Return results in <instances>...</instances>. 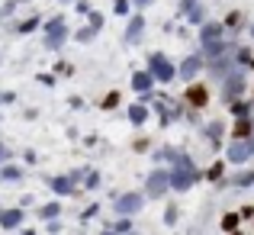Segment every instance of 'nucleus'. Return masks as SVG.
<instances>
[{"instance_id":"nucleus-1","label":"nucleus","mask_w":254,"mask_h":235,"mask_svg":"<svg viewBox=\"0 0 254 235\" xmlns=\"http://www.w3.org/2000/svg\"><path fill=\"white\" fill-rule=\"evenodd\" d=\"M222 90H225V100H229V103L242 100L245 97V71H229V75H225Z\"/></svg>"},{"instance_id":"nucleus-2","label":"nucleus","mask_w":254,"mask_h":235,"mask_svg":"<svg viewBox=\"0 0 254 235\" xmlns=\"http://www.w3.org/2000/svg\"><path fill=\"white\" fill-rule=\"evenodd\" d=\"M145 193H123V197H116V213L119 216H135L138 210L145 206Z\"/></svg>"},{"instance_id":"nucleus-3","label":"nucleus","mask_w":254,"mask_h":235,"mask_svg":"<svg viewBox=\"0 0 254 235\" xmlns=\"http://www.w3.org/2000/svg\"><path fill=\"white\" fill-rule=\"evenodd\" d=\"M171 190V171H155L145 184V197H164Z\"/></svg>"},{"instance_id":"nucleus-4","label":"nucleus","mask_w":254,"mask_h":235,"mask_svg":"<svg viewBox=\"0 0 254 235\" xmlns=\"http://www.w3.org/2000/svg\"><path fill=\"white\" fill-rule=\"evenodd\" d=\"M251 155H254V136L251 139H238V142L229 145V161L232 164H245Z\"/></svg>"},{"instance_id":"nucleus-5","label":"nucleus","mask_w":254,"mask_h":235,"mask_svg":"<svg viewBox=\"0 0 254 235\" xmlns=\"http://www.w3.org/2000/svg\"><path fill=\"white\" fill-rule=\"evenodd\" d=\"M151 78H158V80H164V84H168V80L177 78V71L171 68V62L164 55H151Z\"/></svg>"},{"instance_id":"nucleus-6","label":"nucleus","mask_w":254,"mask_h":235,"mask_svg":"<svg viewBox=\"0 0 254 235\" xmlns=\"http://www.w3.org/2000/svg\"><path fill=\"white\" fill-rule=\"evenodd\" d=\"M184 100L190 106H196V110H203V106L209 103V87H206V84H190L187 93H184Z\"/></svg>"},{"instance_id":"nucleus-7","label":"nucleus","mask_w":254,"mask_h":235,"mask_svg":"<svg viewBox=\"0 0 254 235\" xmlns=\"http://www.w3.org/2000/svg\"><path fill=\"white\" fill-rule=\"evenodd\" d=\"M23 223H26L23 210H3L0 213V229H19Z\"/></svg>"},{"instance_id":"nucleus-8","label":"nucleus","mask_w":254,"mask_h":235,"mask_svg":"<svg viewBox=\"0 0 254 235\" xmlns=\"http://www.w3.org/2000/svg\"><path fill=\"white\" fill-rule=\"evenodd\" d=\"M199 71H203V58H199V55H190V58H184V65H180V71H177V75L190 80V78H196Z\"/></svg>"},{"instance_id":"nucleus-9","label":"nucleus","mask_w":254,"mask_h":235,"mask_svg":"<svg viewBox=\"0 0 254 235\" xmlns=\"http://www.w3.org/2000/svg\"><path fill=\"white\" fill-rule=\"evenodd\" d=\"M232 136H235V142L238 139H251L254 136V116H242L235 123V129H232Z\"/></svg>"},{"instance_id":"nucleus-10","label":"nucleus","mask_w":254,"mask_h":235,"mask_svg":"<svg viewBox=\"0 0 254 235\" xmlns=\"http://www.w3.org/2000/svg\"><path fill=\"white\" fill-rule=\"evenodd\" d=\"M132 87H135L138 93H148L151 87H155V78H151V71H138V75H132Z\"/></svg>"},{"instance_id":"nucleus-11","label":"nucleus","mask_w":254,"mask_h":235,"mask_svg":"<svg viewBox=\"0 0 254 235\" xmlns=\"http://www.w3.org/2000/svg\"><path fill=\"white\" fill-rule=\"evenodd\" d=\"M238 223H242V213H225L222 216V232H238Z\"/></svg>"},{"instance_id":"nucleus-12","label":"nucleus","mask_w":254,"mask_h":235,"mask_svg":"<svg viewBox=\"0 0 254 235\" xmlns=\"http://www.w3.org/2000/svg\"><path fill=\"white\" fill-rule=\"evenodd\" d=\"M23 177V171H19L16 164H3V171H0V180H19Z\"/></svg>"},{"instance_id":"nucleus-13","label":"nucleus","mask_w":254,"mask_h":235,"mask_svg":"<svg viewBox=\"0 0 254 235\" xmlns=\"http://www.w3.org/2000/svg\"><path fill=\"white\" fill-rule=\"evenodd\" d=\"M232 184H235V187H251V184H254V171H242V174H235V177H232Z\"/></svg>"},{"instance_id":"nucleus-14","label":"nucleus","mask_w":254,"mask_h":235,"mask_svg":"<svg viewBox=\"0 0 254 235\" xmlns=\"http://www.w3.org/2000/svg\"><path fill=\"white\" fill-rule=\"evenodd\" d=\"M145 116H148V110H145V106H138V103L129 110V119H132L135 126H138V123H145Z\"/></svg>"},{"instance_id":"nucleus-15","label":"nucleus","mask_w":254,"mask_h":235,"mask_svg":"<svg viewBox=\"0 0 254 235\" xmlns=\"http://www.w3.org/2000/svg\"><path fill=\"white\" fill-rule=\"evenodd\" d=\"M58 213H62V206H58V203H45L42 210H39V216H42V219H55Z\"/></svg>"},{"instance_id":"nucleus-16","label":"nucleus","mask_w":254,"mask_h":235,"mask_svg":"<svg viewBox=\"0 0 254 235\" xmlns=\"http://www.w3.org/2000/svg\"><path fill=\"white\" fill-rule=\"evenodd\" d=\"M177 216H180V210H177V203H171L168 210H164V226H174L177 223Z\"/></svg>"},{"instance_id":"nucleus-17","label":"nucleus","mask_w":254,"mask_h":235,"mask_svg":"<svg viewBox=\"0 0 254 235\" xmlns=\"http://www.w3.org/2000/svg\"><path fill=\"white\" fill-rule=\"evenodd\" d=\"M138 36H142V19L135 16V19H132V26H129V42H135Z\"/></svg>"},{"instance_id":"nucleus-18","label":"nucleus","mask_w":254,"mask_h":235,"mask_svg":"<svg viewBox=\"0 0 254 235\" xmlns=\"http://www.w3.org/2000/svg\"><path fill=\"white\" fill-rule=\"evenodd\" d=\"M222 171H225V164H222V161H216V164L206 171V177H209V180H219V177H222Z\"/></svg>"},{"instance_id":"nucleus-19","label":"nucleus","mask_w":254,"mask_h":235,"mask_svg":"<svg viewBox=\"0 0 254 235\" xmlns=\"http://www.w3.org/2000/svg\"><path fill=\"white\" fill-rule=\"evenodd\" d=\"M225 23H229L232 29H238V26H242V13H229V19H225Z\"/></svg>"},{"instance_id":"nucleus-20","label":"nucleus","mask_w":254,"mask_h":235,"mask_svg":"<svg viewBox=\"0 0 254 235\" xmlns=\"http://www.w3.org/2000/svg\"><path fill=\"white\" fill-rule=\"evenodd\" d=\"M116 103H119V93H110V97H103V106H106V110H113Z\"/></svg>"},{"instance_id":"nucleus-21","label":"nucleus","mask_w":254,"mask_h":235,"mask_svg":"<svg viewBox=\"0 0 254 235\" xmlns=\"http://www.w3.org/2000/svg\"><path fill=\"white\" fill-rule=\"evenodd\" d=\"M10 100H13V93H3V90H0V103H10Z\"/></svg>"},{"instance_id":"nucleus-22","label":"nucleus","mask_w":254,"mask_h":235,"mask_svg":"<svg viewBox=\"0 0 254 235\" xmlns=\"http://www.w3.org/2000/svg\"><path fill=\"white\" fill-rule=\"evenodd\" d=\"M3 158H6V145L0 142V161H3Z\"/></svg>"},{"instance_id":"nucleus-23","label":"nucleus","mask_w":254,"mask_h":235,"mask_svg":"<svg viewBox=\"0 0 254 235\" xmlns=\"http://www.w3.org/2000/svg\"><path fill=\"white\" fill-rule=\"evenodd\" d=\"M100 235H119V232H113V229H103V232H100Z\"/></svg>"},{"instance_id":"nucleus-24","label":"nucleus","mask_w":254,"mask_h":235,"mask_svg":"<svg viewBox=\"0 0 254 235\" xmlns=\"http://www.w3.org/2000/svg\"><path fill=\"white\" fill-rule=\"evenodd\" d=\"M232 235H242V232H232Z\"/></svg>"},{"instance_id":"nucleus-25","label":"nucleus","mask_w":254,"mask_h":235,"mask_svg":"<svg viewBox=\"0 0 254 235\" xmlns=\"http://www.w3.org/2000/svg\"><path fill=\"white\" fill-rule=\"evenodd\" d=\"M251 68H254V58H251Z\"/></svg>"},{"instance_id":"nucleus-26","label":"nucleus","mask_w":254,"mask_h":235,"mask_svg":"<svg viewBox=\"0 0 254 235\" xmlns=\"http://www.w3.org/2000/svg\"><path fill=\"white\" fill-rule=\"evenodd\" d=\"M251 32H254V26H251Z\"/></svg>"}]
</instances>
